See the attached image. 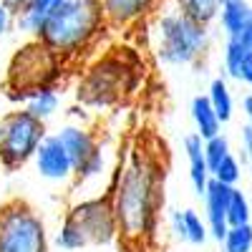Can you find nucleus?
Listing matches in <instances>:
<instances>
[{
    "mask_svg": "<svg viewBox=\"0 0 252 252\" xmlns=\"http://www.w3.org/2000/svg\"><path fill=\"white\" fill-rule=\"evenodd\" d=\"M106 194L116 217L119 237L126 245H144L157 235L164 207V164L154 152L131 146L116 161Z\"/></svg>",
    "mask_w": 252,
    "mask_h": 252,
    "instance_id": "f257e3e1",
    "label": "nucleus"
},
{
    "mask_svg": "<svg viewBox=\"0 0 252 252\" xmlns=\"http://www.w3.org/2000/svg\"><path fill=\"white\" fill-rule=\"evenodd\" d=\"M109 23L101 0H63L40 28L38 40L68 66L98 48Z\"/></svg>",
    "mask_w": 252,
    "mask_h": 252,
    "instance_id": "f03ea898",
    "label": "nucleus"
},
{
    "mask_svg": "<svg viewBox=\"0 0 252 252\" xmlns=\"http://www.w3.org/2000/svg\"><path fill=\"white\" fill-rule=\"evenodd\" d=\"M149 38L154 61L164 68L197 66L212 46V26L184 18L169 5H161L149 20Z\"/></svg>",
    "mask_w": 252,
    "mask_h": 252,
    "instance_id": "7ed1b4c3",
    "label": "nucleus"
},
{
    "mask_svg": "<svg viewBox=\"0 0 252 252\" xmlns=\"http://www.w3.org/2000/svg\"><path fill=\"white\" fill-rule=\"evenodd\" d=\"M68 68L66 61H61L53 51H48L38 38H26L8 63L5 89L18 101L23 94L38 86H58L63 71Z\"/></svg>",
    "mask_w": 252,
    "mask_h": 252,
    "instance_id": "20e7f679",
    "label": "nucleus"
},
{
    "mask_svg": "<svg viewBox=\"0 0 252 252\" xmlns=\"http://www.w3.org/2000/svg\"><path fill=\"white\" fill-rule=\"evenodd\" d=\"M0 252H51L46 220L26 199L0 202Z\"/></svg>",
    "mask_w": 252,
    "mask_h": 252,
    "instance_id": "39448f33",
    "label": "nucleus"
},
{
    "mask_svg": "<svg viewBox=\"0 0 252 252\" xmlns=\"http://www.w3.org/2000/svg\"><path fill=\"white\" fill-rule=\"evenodd\" d=\"M48 134V124L28 114L23 106L10 109L0 116V166L18 172L31 164L38 144Z\"/></svg>",
    "mask_w": 252,
    "mask_h": 252,
    "instance_id": "423d86ee",
    "label": "nucleus"
},
{
    "mask_svg": "<svg viewBox=\"0 0 252 252\" xmlns=\"http://www.w3.org/2000/svg\"><path fill=\"white\" fill-rule=\"evenodd\" d=\"M129 66L121 58H98L96 66H91L78 83V103L89 109H109L121 101V91L126 89V76H129Z\"/></svg>",
    "mask_w": 252,
    "mask_h": 252,
    "instance_id": "0eeeda50",
    "label": "nucleus"
},
{
    "mask_svg": "<svg viewBox=\"0 0 252 252\" xmlns=\"http://www.w3.org/2000/svg\"><path fill=\"white\" fill-rule=\"evenodd\" d=\"M66 217L81 229L86 245H111L119 240V227L106 192L78 197L68 204Z\"/></svg>",
    "mask_w": 252,
    "mask_h": 252,
    "instance_id": "6e6552de",
    "label": "nucleus"
},
{
    "mask_svg": "<svg viewBox=\"0 0 252 252\" xmlns=\"http://www.w3.org/2000/svg\"><path fill=\"white\" fill-rule=\"evenodd\" d=\"M116 161L114 159V149L106 139L98 136V144L96 149L83 159L78 166H76V174L71 179V192L81 197H91V194H101L109 189V182L114 177V169H116Z\"/></svg>",
    "mask_w": 252,
    "mask_h": 252,
    "instance_id": "1a4fd4ad",
    "label": "nucleus"
},
{
    "mask_svg": "<svg viewBox=\"0 0 252 252\" xmlns=\"http://www.w3.org/2000/svg\"><path fill=\"white\" fill-rule=\"evenodd\" d=\"M31 161L35 166V174L46 182H53V184H71V179L76 174L73 159L63 149V144L56 139L53 131H48L43 136V141L38 144Z\"/></svg>",
    "mask_w": 252,
    "mask_h": 252,
    "instance_id": "9d476101",
    "label": "nucleus"
},
{
    "mask_svg": "<svg viewBox=\"0 0 252 252\" xmlns=\"http://www.w3.org/2000/svg\"><path fill=\"white\" fill-rule=\"evenodd\" d=\"M101 5L109 31H131L146 23L164 5V0H101Z\"/></svg>",
    "mask_w": 252,
    "mask_h": 252,
    "instance_id": "9b49d317",
    "label": "nucleus"
},
{
    "mask_svg": "<svg viewBox=\"0 0 252 252\" xmlns=\"http://www.w3.org/2000/svg\"><path fill=\"white\" fill-rule=\"evenodd\" d=\"M229 194H232V187H227L217 179H209L204 194H202V202H204V222H207V229H209V240L215 242H222L224 235H227V202H229Z\"/></svg>",
    "mask_w": 252,
    "mask_h": 252,
    "instance_id": "f8f14e48",
    "label": "nucleus"
},
{
    "mask_svg": "<svg viewBox=\"0 0 252 252\" xmlns=\"http://www.w3.org/2000/svg\"><path fill=\"white\" fill-rule=\"evenodd\" d=\"M53 134H56V139L63 144V149L68 152V157L73 159L76 166L86 159V157L96 149V144H98V134L91 129L89 124L66 121V124H61Z\"/></svg>",
    "mask_w": 252,
    "mask_h": 252,
    "instance_id": "ddd939ff",
    "label": "nucleus"
},
{
    "mask_svg": "<svg viewBox=\"0 0 252 252\" xmlns=\"http://www.w3.org/2000/svg\"><path fill=\"white\" fill-rule=\"evenodd\" d=\"M182 149H184V157H187V164H189V184H192L194 194L202 199L209 179H212L209 166L204 161V139L197 131H189L182 139Z\"/></svg>",
    "mask_w": 252,
    "mask_h": 252,
    "instance_id": "4468645a",
    "label": "nucleus"
},
{
    "mask_svg": "<svg viewBox=\"0 0 252 252\" xmlns=\"http://www.w3.org/2000/svg\"><path fill=\"white\" fill-rule=\"evenodd\" d=\"M61 3L63 0H26V5L15 13V33L23 38H38L40 28Z\"/></svg>",
    "mask_w": 252,
    "mask_h": 252,
    "instance_id": "2eb2a0df",
    "label": "nucleus"
},
{
    "mask_svg": "<svg viewBox=\"0 0 252 252\" xmlns=\"http://www.w3.org/2000/svg\"><path fill=\"white\" fill-rule=\"evenodd\" d=\"M23 103V109L28 114H33L35 119L40 121H51L58 111H61V103H63V94L58 86H38V89H31L28 94H23L18 98Z\"/></svg>",
    "mask_w": 252,
    "mask_h": 252,
    "instance_id": "dca6fc26",
    "label": "nucleus"
},
{
    "mask_svg": "<svg viewBox=\"0 0 252 252\" xmlns=\"http://www.w3.org/2000/svg\"><path fill=\"white\" fill-rule=\"evenodd\" d=\"M189 116H192V124H194V131L202 136V139H212L222 131V121L217 119L212 103L204 94H197L189 103Z\"/></svg>",
    "mask_w": 252,
    "mask_h": 252,
    "instance_id": "f3484780",
    "label": "nucleus"
},
{
    "mask_svg": "<svg viewBox=\"0 0 252 252\" xmlns=\"http://www.w3.org/2000/svg\"><path fill=\"white\" fill-rule=\"evenodd\" d=\"M164 5L174 8L177 13H182L189 20H194V23L215 26L222 0H164Z\"/></svg>",
    "mask_w": 252,
    "mask_h": 252,
    "instance_id": "a211bd4d",
    "label": "nucleus"
},
{
    "mask_svg": "<svg viewBox=\"0 0 252 252\" xmlns=\"http://www.w3.org/2000/svg\"><path fill=\"white\" fill-rule=\"evenodd\" d=\"M204 96L212 103V109H215L217 119L222 121V126L235 119V96H232V89H229L224 76H217V78L209 81V89H207Z\"/></svg>",
    "mask_w": 252,
    "mask_h": 252,
    "instance_id": "6ab92c4d",
    "label": "nucleus"
},
{
    "mask_svg": "<svg viewBox=\"0 0 252 252\" xmlns=\"http://www.w3.org/2000/svg\"><path fill=\"white\" fill-rule=\"evenodd\" d=\"M250 10H252L250 0H222L215 23L220 26V31L224 33V38L227 35H235L245 26V20L250 18Z\"/></svg>",
    "mask_w": 252,
    "mask_h": 252,
    "instance_id": "aec40b11",
    "label": "nucleus"
},
{
    "mask_svg": "<svg viewBox=\"0 0 252 252\" xmlns=\"http://www.w3.org/2000/svg\"><path fill=\"white\" fill-rule=\"evenodd\" d=\"M51 245H56V247L63 250V252H76V250L89 247L86 240H83V235H81V229H78L66 215H63V220H61V224H58V229H56Z\"/></svg>",
    "mask_w": 252,
    "mask_h": 252,
    "instance_id": "412c9836",
    "label": "nucleus"
},
{
    "mask_svg": "<svg viewBox=\"0 0 252 252\" xmlns=\"http://www.w3.org/2000/svg\"><path fill=\"white\" fill-rule=\"evenodd\" d=\"M252 222V202L247 192H242V187H232V194L227 202V224H247Z\"/></svg>",
    "mask_w": 252,
    "mask_h": 252,
    "instance_id": "4be33fe9",
    "label": "nucleus"
},
{
    "mask_svg": "<svg viewBox=\"0 0 252 252\" xmlns=\"http://www.w3.org/2000/svg\"><path fill=\"white\" fill-rule=\"evenodd\" d=\"M182 217H184V242L194 245V247H202L209 240V229H207L204 217L192 207L182 209Z\"/></svg>",
    "mask_w": 252,
    "mask_h": 252,
    "instance_id": "5701e85b",
    "label": "nucleus"
},
{
    "mask_svg": "<svg viewBox=\"0 0 252 252\" xmlns=\"http://www.w3.org/2000/svg\"><path fill=\"white\" fill-rule=\"evenodd\" d=\"M212 179H217V182H222L227 187H240V182L245 179V164H242V159L235 152H229L212 169Z\"/></svg>",
    "mask_w": 252,
    "mask_h": 252,
    "instance_id": "b1692460",
    "label": "nucleus"
},
{
    "mask_svg": "<svg viewBox=\"0 0 252 252\" xmlns=\"http://www.w3.org/2000/svg\"><path fill=\"white\" fill-rule=\"evenodd\" d=\"M220 245L222 252H252V222L227 227V235Z\"/></svg>",
    "mask_w": 252,
    "mask_h": 252,
    "instance_id": "393cba45",
    "label": "nucleus"
},
{
    "mask_svg": "<svg viewBox=\"0 0 252 252\" xmlns=\"http://www.w3.org/2000/svg\"><path fill=\"white\" fill-rule=\"evenodd\" d=\"M229 152H232V141H229L222 131L217 136H212V139H204V161L209 166V174H212V169Z\"/></svg>",
    "mask_w": 252,
    "mask_h": 252,
    "instance_id": "a878e982",
    "label": "nucleus"
},
{
    "mask_svg": "<svg viewBox=\"0 0 252 252\" xmlns=\"http://www.w3.org/2000/svg\"><path fill=\"white\" fill-rule=\"evenodd\" d=\"M237 157L242 159L245 166L252 164V126L250 124H242L240 126V154Z\"/></svg>",
    "mask_w": 252,
    "mask_h": 252,
    "instance_id": "bb28decb",
    "label": "nucleus"
},
{
    "mask_svg": "<svg viewBox=\"0 0 252 252\" xmlns=\"http://www.w3.org/2000/svg\"><path fill=\"white\" fill-rule=\"evenodd\" d=\"M13 31H15V13L5 3H0V40H5Z\"/></svg>",
    "mask_w": 252,
    "mask_h": 252,
    "instance_id": "cd10ccee",
    "label": "nucleus"
},
{
    "mask_svg": "<svg viewBox=\"0 0 252 252\" xmlns=\"http://www.w3.org/2000/svg\"><path fill=\"white\" fill-rule=\"evenodd\" d=\"M227 38H232L235 43H240L245 51H250V53H252V10H250V18L245 20V26H242L235 35H227Z\"/></svg>",
    "mask_w": 252,
    "mask_h": 252,
    "instance_id": "c85d7f7f",
    "label": "nucleus"
},
{
    "mask_svg": "<svg viewBox=\"0 0 252 252\" xmlns=\"http://www.w3.org/2000/svg\"><path fill=\"white\" fill-rule=\"evenodd\" d=\"M166 224H169L172 235L184 242V217H182V209H169V212H166Z\"/></svg>",
    "mask_w": 252,
    "mask_h": 252,
    "instance_id": "c756f323",
    "label": "nucleus"
},
{
    "mask_svg": "<svg viewBox=\"0 0 252 252\" xmlns=\"http://www.w3.org/2000/svg\"><path fill=\"white\" fill-rule=\"evenodd\" d=\"M66 114H68V121H76V124H89V126H91V121H94L91 109L83 106V103H73Z\"/></svg>",
    "mask_w": 252,
    "mask_h": 252,
    "instance_id": "7c9ffc66",
    "label": "nucleus"
},
{
    "mask_svg": "<svg viewBox=\"0 0 252 252\" xmlns=\"http://www.w3.org/2000/svg\"><path fill=\"white\" fill-rule=\"evenodd\" d=\"M242 116H245V124L252 126V94L242 96Z\"/></svg>",
    "mask_w": 252,
    "mask_h": 252,
    "instance_id": "2f4dec72",
    "label": "nucleus"
},
{
    "mask_svg": "<svg viewBox=\"0 0 252 252\" xmlns=\"http://www.w3.org/2000/svg\"><path fill=\"white\" fill-rule=\"evenodd\" d=\"M0 3H5V5H8V8L13 10V13H18L20 8L26 5V0H0Z\"/></svg>",
    "mask_w": 252,
    "mask_h": 252,
    "instance_id": "473e14b6",
    "label": "nucleus"
},
{
    "mask_svg": "<svg viewBox=\"0 0 252 252\" xmlns=\"http://www.w3.org/2000/svg\"><path fill=\"white\" fill-rule=\"evenodd\" d=\"M250 94H252V81H250Z\"/></svg>",
    "mask_w": 252,
    "mask_h": 252,
    "instance_id": "72a5a7b5",
    "label": "nucleus"
},
{
    "mask_svg": "<svg viewBox=\"0 0 252 252\" xmlns=\"http://www.w3.org/2000/svg\"><path fill=\"white\" fill-rule=\"evenodd\" d=\"M250 169H252V164H250Z\"/></svg>",
    "mask_w": 252,
    "mask_h": 252,
    "instance_id": "f704fd0d",
    "label": "nucleus"
}]
</instances>
